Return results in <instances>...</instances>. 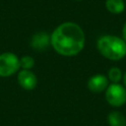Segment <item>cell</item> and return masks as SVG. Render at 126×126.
<instances>
[{"label": "cell", "instance_id": "cell-1", "mask_svg": "<svg viewBox=\"0 0 126 126\" xmlns=\"http://www.w3.org/2000/svg\"><path fill=\"white\" fill-rule=\"evenodd\" d=\"M86 35L83 29L74 22L60 24L50 34V45L60 55L75 56L85 47Z\"/></svg>", "mask_w": 126, "mask_h": 126}, {"label": "cell", "instance_id": "cell-2", "mask_svg": "<svg viewBox=\"0 0 126 126\" xmlns=\"http://www.w3.org/2000/svg\"><path fill=\"white\" fill-rule=\"evenodd\" d=\"M96 48L104 58L112 61L121 60L126 56V42L117 35H101L96 41Z\"/></svg>", "mask_w": 126, "mask_h": 126}, {"label": "cell", "instance_id": "cell-3", "mask_svg": "<svg viewBox=\"0 0 126 126\" xmlns=\"http://www.w3.org/2000/svg\"><path fill=\"white\" fill-rule=\"evenodd\" d=\"M105 99L113 107L122 106L126 102V88L119 83L108 85L105 90Z\"/></svg>", "mask_w": 126, "mask_h": 126}, {"label": "cell", "instance_id": "cell-4", "mask_svg": "<svg viewBox=\"0 0 126 126\" xmlns=\"http://www.w3.org/2000/svg\"><path fill=\"white\" fill-rule=\"evenodd\" d=\"M20 58L13 52L0 54V77H9L20 70Z\"/></svg>", "mask_w": 126, "mask_h": 126}, {"label": "cell", "instance_id": "cell-5", "mask_svg": "<svg viewBox=\"0 0 126 126\" xmlns=\"http://www.w3.org/2000/svg\"><path fill=\"white\" fill-rule=\"evenodd\" d=\"M17 79H18L19 85L24 90H27V91L33 90L37 85V78L32 70L22 69L21 71L18 72Z\"/></svg>", "mask_w": 126, "mask_h": 126}, {"label": "cell", "instance_id": "cell-6", "mask_svg": "<svg viewBox=\"0 0 126 126\" xmlns=\"http://www.w3.org/2000/svg\"><path fill=\"white\" fill-rule=\"evenodd\" d=\"M88 89L95 94H99L106 90L108 87V79L102 74H95L92 76L87 83Z\"/></svg>", "mask_w": 126, "mask_h": 126}, {"label": "cell", "instance_id": "cell-7", "mask_svg": "<svg viewBox=\"0 0 126 126\" xmlns=\"http://www.w3.org/2000/svg\"><path fill=\"white\" fill-rule=\"evenodd\" d=\"M50 44V35L45 32L34 33L31 40V45L35 50H44Z\"/></svg>", "mask_w": 126, "mask_h": 126}, {"label": "cell", "instance_id": "cell-8", "mask_svg": "<svg viewBox=\"0 0 126 126\" xmlns=\"http://www.w3.org/2000/svg\"><path fill=\"white\" fill-rule=\"evenodd\" d=\"M107 122L109 126H126V117L122 112L113 110L108 113Z\"/></svg>", "mask_w": 126, "mask_h": 126}, {"label": "cell", "instance_id": "cell-9", "mask_svg": "<svg viewBox=\"0 0 126 126\" xmlns=\"http://www.w3.org/2000/svg\"><path fill=\"white\" fill-rule=\"evenodd\" d=\"M105 8L109 13L118 15L124 12L125 2L124 0H105Z\"/></svg>", "mask_w": 126, "mask_h": 126}, {"label": "cell", "instance_id": "cell-10", "mask_svg": "<svg viewBox=\"0 0 126 126\" xmlns=\"http://www.w3.org/2000/svg\"><path fill=\"white\" fill-rule=\"evenodd\" d=\"M123 76H122V71L120 68L116 67V66H113L111 67L109 70H108V73H107V79L111 82V83H119L121 80H122Z\"/></svg>", "mask_w": 126, "mask_h": 126}, {"label": "cell", "instance_id": "cell-11", "mask_svg": "<svg viewBox=\"0 0 126 126\" xmlns=\"http://www.w3.org/2000/svg\"><path fill=\"white\" fill-rule=\"evenodd\" d=\"M34 65V59L30 55H25L20 58V67L22 69L31 70Z\"/></svg>", "mask_w": 126, "mask_h": 126}, {"label": "cell", "instance_id": "cell-12", "mask_svg": "<svg viewBox=\"0 0 126 126\" xmlns=\"http://www.w3.org/2000/svg\"><path fill=\"white\" fill-rule=\"evenodd\" d=\"M122 38L125 40L126 42V22L124 23L123 25V28H122Z\"/></svg>", "mask_w": 126, "mask_h": 126}, {"label": "cell", "instance_id": "cell-13", "mask_svg": "<svg viewBox=\"0 0 126 126\" xmlns=\"http://www.w3.org/2000/svg\"><path fill=\"white\" fill-rule=\"evenodd\" d=\"M122 79H123V83H124V87L126 88V72L124 73V75H123V78H122Z\"/></svg>", "mask_w": 126, "mask_h": 126}, {"label": "cell", "instance_id": "cell-14", "mask_svg": "<svg viewBox=\"0 0 126 126\" xmlns=\"http://www.w3.org/2000/svg\"><path fill=\"white\" fill-rule=\"evenodd\" d=\"M125 9H126V2H125Z\"/></svg>", "mask_w": 126, "mask_h": 126}, {"label": "cell", "instance_id": "cell-15", "mask_svg": "<svg viewBox=\"0 0 126 126\" xmlns=\"http://www.w3.org/2000/svg\"><path fill=\"white\" fill-rule=\"evenodd\" d=\"M75 1H82V0H75Z\"/></svg>", "mask_w": 126, "mask_h": 126}]
</instances>
